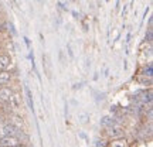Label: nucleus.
Masks as SVG:
<instances>
[{
	"instance_id": "20e7f679",
	"label": "nucleus",
	"mask_w": 153,
	"mask_h": 147,
	"mask_svg": "<svg viewBox=\"0 0 153 147\" xmlns=\"http://www.w3.org/2000/svg\"><path fill=\"white\" fill-rule=\"evenodd\" d=\"M20 139L14 136H1L0 137V147H16L20 144Z\"/></svg>"
},
{
	"instance_id": "9d476101",
	"label": "nucleus",
	"mask_w": 153,
	"mask_h": 147,
	"mask_svg": "<svg viewBox=\"0 0 153 147\" xmlns=\"http://www.w3.org/2000/svg\"><path fill=\"white\" fill-rule=\"evenodd\" d=\"M16 147H28L27 144H24V143H20V144H17Z\"/></svg>"
},
{
	"instance_id": "6e6552de",
	"label": "nucleus",
	"mask_w": 153,
	"mask_h": 147,
	"mask_svg": "<svg viewBox=\"0 0 153 147\" xmlns=\"http://www.w3.org/2000/svg\"><path fill=\"white\" fill-rule=\"evenodd\" d=\"M10 122L13 126H16L19 130H24V122H23V117L20 116V114H17V113H13L10 116Z\"/></svg>"
},
{
	"instance_id": "f257e3e1",
	"label": "nucleus",
	"mask_w": 153,
	"mask_h": 147,
	"mask_svg": "<svg viewBox=\"0 0 153 147\" xmlns=\"http://www.w3.org/2000/svg\"><path fill=\"white\" fill-rule=\"evenodd\" d=\"M9 106L13 112H19L23 108V95L19 91H13L10 99H9Z\"/></svg>"
},
{
	"instance_id": "f03ea898",
	"label": "nucleus",
	"mask_w": 153,
	"mask_h": 147,
	"mask_svg": "<svg viewBox=\"0 0 153 147\" xmlns=\"http://www.w3.org/2000/svg\"><path fill=\"white\" fill-rule=\"evenodd\" d=\"M106 137L109 140H114V139H119V137H123L125 136V129L119 125H112L108 127V130L105 131Z\"/></svg>"
},
{
	"instance_id": "1a4fd4ad",
	"label": "nucleus",
	"mask_w": 153,
	"mask_h": 147,
	"mask_svg": "<svg viewBox=\"0 0 153 147\" xmlns=\"http://www.w3.org/2000/svg\"><path fill=\"white\" fill-rule=\"evenodd\" d=\"M106 147H129V143H128V140H126L125 137H119V139L109 140Z\"/></svg>"
},
{
	"instance_id": "423d86ee",
	"label": "nucleus",
	"mask_w": 153,
	"mask_h": 147,
	"mask_svg": "<svg viewBox=\"0 0 153 147\" xmlns=\"http://www.w3.org/2000/svg\"><path fill=\"white\" fill-rule=\"evenodd\" d=\"M11 57L9 54H6V52H0V71H6V69H9L11 66Z\"/></svg>"
},
{
	"instance_id": "39448f33",
	"label": "nucleus",
	"mask_w": 153,
	"mask_h": 147,
	"mask_svg": "<svg viewBox=\"0 0 153 147\" xmlns=\"http://www.w3.org/2000/svg\"><path fill=\"white\" fill-rule=\"evenodd\" d=\"M13 88L9 86V85H3V86H0V102H3V103H7L9 102V99H10L11 93H13Z\"/></svg>"
},
{
	"instance_id": "7ed1b4c3",
	"label": "nucleus",
	"mask_w": 153,
	"mask_h": 147,
	"mask_svg": "<svg viewBox=\"0 0 153 147\" xmlns=\"http://www.w3.org/2000/svg\"><path fill=\"white\" fill-rule=\"evenodd\" d=\"M1 133H3V136L19 137L20 136V133H22V130H19L16 126H13L10 122H7V123H4V125L1 126Z\"/></svg>"
},
{
	"instance_id": "0eeeda50",
	"label": "nucleus",
	"mask_w": 153,
	"mask_h": 147,
	"mask_svg": "<svg viewBox=\"0 0 153 147\" xmlns=\"http://www.w3.org/2000/svg\"><path fill=\"white\" fill-rule=\"evenodd\" d=\"M13 78H14V74L9 69H6V71H0V86H3V85H9L11 81H13Z\"/></svg>"
},
{
	"instance_id": "9b49d317",
	"label": "nucleus",
	"mask_w": 153,
	"mask_h": 147,
	"mask_svg": "<svg viewBox=\"0 0 153 147\" xmlns=\"http://www.w3.org/2000/svg\"><path fill=\"white\" fill-rule=\"evenodd\" d=\"M0 9H1V3H0Z\"/></svg>"
}]
</instances>
